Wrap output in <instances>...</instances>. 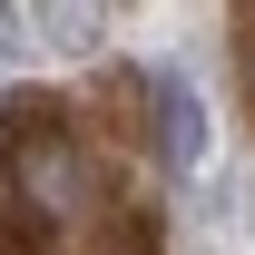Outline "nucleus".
<instances>
[{
  "label": "nucleus",
  "instance_id": "nucleus-1",
  "mask_svg": "<svg viewBox=\"0 0 255 255\" xmlns=\"http://www.w3.org/2000/svg\"><path fill=\"white\" fill-rule=\"evenodd\" d=\"M147 137H157L167 177H187V167L206 157V98H196L187 69H157V79H147Z\"/></svg>",
  "mask_w": 255,
  "mask_h": 255
},
{
  "label": "nucleus",
  "instance_id": "nucleus-5",
  "mask_svg": "<svg viewBox=\"0 0 255 255\" xmlns=\"http://www.w3.org/2000/svg\"><path fill=\"white\" fill-rule=\"evenodd\" d=\"M246 79H255V59H246Z\"/></svg>",
  "mask_w": 255,
  "mask_h": 255
},
{
  "label": "nucleus",
  "instance_id": "nucleus-3",
  "mask_svg": "<svg viewBox=\"0 0 255 255\" xmlns=\"http://www.w3.org/2000/svg\"><path fill=\"white\" fill-rule=\"evenodd\" d=\"M0 255H49V236H39V216H0Z\"/></svg>",
  "mask_w": 255,
  "mask_h": 255
},
{
  "label": "nucleus",
  "instance_id": "nucleus-2",
  "mask_svg": "<svg viewBox=\"0 0 255 255\" xmlns=\"http://www.w3.org/2000/svg\"><path fill=\"white\" fill-rule=\"evenodd\" d=\"M49 39L59 49H98V10H49Z\"/></svg>",
  "mask_w": 255,
  "mask_h": 255
},
{
  "label": "nucleus",
  "instance_id": "nucleus-4",
  "mask_svg": "<svg viewBox=\"0 0 255 255\" xmlns=\"http://www.w3.org/2000/svg\"><path fill=\"white\" fill-rule=\"evenodd\" d=\"M0 49H20V10H0Z\"/></svg>",
  "mask_w": 255,
  "mask_h": 255
}]
</instances>
